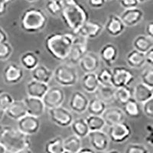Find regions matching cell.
Returning a JSON list of instances; mask_svg holds the SVG:
<instances>
[{
  "label": "cell",
  "mask_w": 153,
  "mask_h": 153,
  "mask_svg": "<svg viewBox=\"0 0 153 153\" xmlns=\"http://www.w3.org/2000/svg\"><path fill=\"white\" fill-rule=\"evenodd\" d=\"M143 110L144 114L149 118L153 117V99L146 101L143 103Z\"/></svg>",
  "instance_id": "obj_44"
},
{
  "label": "cell",
  "mask_w": 153,
  "mask_h": 153,
  "mask_svg": "<svg viewBox=\"0 0 153 153\" xmlns=\"http://www.w3.org/2000/svg\"><path fill=\"white\" fill-rule=\"evenodd\" d=\"M53 78L60 86L72 87L78 81V73L73 65L61 64L53 71Z\"/></svg>",
  "instance_id": "obj_5"
},
{
  "label": "cell",
  "mask_w": 153,
  "mask_h": 153,
  "mask_svg": "<svg viewBox=\"0 0 153 153\" xmlns=\"http://www.w3.org/2000/svg\"><path fill=\"white\" fill-rule=\"evenodd\" d=\"M26 1L28 2H37V1H38V0H26Z\"/></svg>",
  "instance_id": "obj_59"
},
{
  "label": "cell",
  "mask_w": 153,
  "mask_h": 153,
  "mask_svg": "<svg viewBox=\"0 0 153 153\" xmlns=\"http://www.w3.org/2000/svg\"><path fill=\"white\" fill-rule=\"evenodd\" d=\"M119 56V50L115 45L107 43L101 48L99 52L100 61H103L105 65L111 67L116 62Z\"/></svg>",
  "instance_id": "obj_20"
},
{
  "label": "cell",
  "mask_w": 153,
  "mask_h": 153,
  "mask_svg": "<svg viewBox=\"0 0 153 153\" xmlns=\"http://www.w3.org/2000/svg\"><path fill=\"white\" fill-rule=\"evenodd\" d=\"M16 153H33V152H32V151L30 149V148H25V149H23L19 150V151H18Z\"/></svg>",
  "instance_id": "obj_53"
},
{
  "label": "cell",
  "mask_w": 153,
  "mask_h": 153,
  "mask_svg": "<svg viewBox=\"0 0 153 153\" xmlns=\"http://www.w3.org/2000/svg\"><path fill=\"white\" fill-rule=\"evenodd\" d=\"M88 5L92 9H101L105 5L106 0H87Z\"/></svg>",
  "instance_id": "obj_46"
},
{
  "label": "cell",
  "mask_w": 153,
  "mask_h": 153,
  "mask_svg": "<svg viewBox=\"0 0 153 153\" xmlns=\"http://www.w3.org/2000/svg\"><path fill=\"white\" fill-rule=\"evenodd\" d=\"M65 2V5H71V4H74L77 2L76 0H63Z\"/></svg>",
  "instance_id": "obj_54"
},
{
  "label": "cell",
  "mask_w": 153,
  "mask_h": 153,
  "mask_svg": "<svg viewBox=\"0 0 153 153\" xmlns=\"http://www.w3.org/2000/svg\"><path fill=\"white\" fill-rule=\"evenodd\" d=\"M106 108H107L106 103L98 97H95L91 100H89L87 111L88 112L89 114L91 115L102 116Z\"/></svg>",
  "instance_id": "obj_31"
},
{
  "label": "cell",
  "mask_w": 153,
  "mask_h": 153,
  "mask_svg": "<svg viewBox=\"0 0 153 153\" xmlns=\"http://www.w3.org/2000/svg\"><path fill=\"white\" fill-rule=\"evenodd\" d=\"M70 126L73 131L74 135L78 136L80 139L87 137L90 132L85 119L84 118L74 119Z\"/></svg>",
  "instance_id": "obj_29"
},
{
  "label": "cell",
  "mask_w": 153,
  "mask_h": 153,
  "mask_svg": "<svg viewBox=\"0 0 153 153\" xmlns=\"http://www.w3.org/2000/svg\"><path fill=\"white\" fill-rule=\"evenodd\" d=\"M145 59L146 64H148L149 66L152 67L153 65V48L150 49L147 52L145 53Z\"/></svg>",
  "instance_id": "obj_48"
},
{
  "label": "cell",
  "mask_w": 153,
  "mask_h": 153,
  "mask_svg": "<svg viewBox=\"0 0 153 153\" xmlns=\"http://www.w3.org/2000/svg\"><path fill=\"white\" fill-rule=\"evenodd\" d=\"M5 114L12 120L18 121L27 114L25 105L23 100H14L5 111Z\"/></svg>",
  "instance_id": "obj_24"
},
{
  "label": "cell",
  "mask_w": 153,
  "mask_h": 153,
  "mask_svg": "<svg viewBox=\"0 0 153 153\" xmlns=\"http://www.w3.org/2000/svg\"><path fill=\"white\" fill-rule=\"evenodd\" d=\"M63 153H73V152H68V151H65Z\"/></svg>",
  "instance_id": "obj_60"
},
{
  "label": "cell",
  "mask_w": 153,
  "mask_h": 153,
  "mask_svg": "<svg viewBox=\"0 0 153 153\" xmlns=\"http://www.w3.org/2000/svg\"><path fill=\"white\" fill-rule=\"evenodd\" d=\"M20 64L22 68L31 71L39 65V58L33 51H26L20 57Z\"/></svg>",
  "instance_id": "obj_30"
},
{
  "label": "cell",
  "mask_w": 153,
  "mask_h": 153,
  "mask_svg": "<svg viewBox=\"0 0 153 153\" xmlns=\"http://www.w3.org/2000/svg\"><path fill=\"white\" fill-rule=\"evenodd\" d=\"M42 100L46 109L50 110L63 104L65 100V93L58 87H49Z\"/></svg>",
  "instance_id": "obj_10"
},
{
  "label": "cell",
  "mask_w": 153,
  "mask_h": 153,
  "mask_svg": "<svg viewBox=\"0 0 153 153\" xmlns=\"http://www.w3.org/2000/svg\"><path fill=\"white\" fill-rule=\"evenodd\" d=\"M153 88L147 87L143 83L136 84L132 91V97L139 103H144L146 101L153 99Z\"/></svg>",
  "instance_id": "obj_23"
},
{
  "label": "cell",
  "mask_w": 153,
  "mask_h": 153,
  "mask_svg": "<svg viewBox=\"0 0 153 153\" xmlns=\"http://www.w3.org/2000/svg\"><path fill=\"white\" fill-rule=\"evenodd\" d=\"M120 18L126 27H133L143 21L144 12L138 7L125 9L120 16Z\"/></svg>",
  "instance_id": "obj_16"
},
{
  "label": "cell",
  "mask_w": 153,
  "mask_h": 153,
  "mask_svg": "<svg viewBox=\"0 0 153 153\" xmlns=\"http://www.w3.org/2000/svg\"><path fill=\"white\" fill-rule=\"evenodd\" d=\"M76 153H96V152L95 150H94L93 149L87 148V147L83 148V147H82V148Z\"/></svg>",
  "instance_id": "obj_51"
},
{
  "label": "cell",
  "mask_w": 153,
  "mask_h": 153,
  "mask_svg": "<svg viewBox=\"0 0 153 153\" xmlns=\"http://www.w3.org/2000/svg\"><path fill=\"white\" fill-rule=\"evenodd\" d=\"M123 106V111L125 113L126 117L132 119H136L140 117L139 103L136 102L133 97L129 100Z\"/></svg>",
  "instance_id": "obj_33"
},
{
  "label": "cell",
  "mask_w": 153,
  "mask_h": 153,
  "mask_svg": "<svg viewBox=\"0 0 153 153\" xmlns=\"http://www.w3.org/2000/svg\"><path fill=\"white\" fill-rule=\"evenodd\" d=\"M85 120L90 131L103 130V128L106 126V123L102 116L89 114L85 118Z\"/></svg>",
  "instance_id": "obj_36"
},
{
  "label": "cell",
  "mask_w": 153,
  "mask_h": 153,
  "mask_svg": "<svg viewBox=\"0 0 153 153\" xmlns=\"http://www.w3.org/2000/svg\"><path fill=\"white\" fill-rule=\"evenodd\" d=\"M93 149L97 152H105L110 145V139L103 130L90 131L87 135Z\"/></svg>",
  "instance_id": "obj_14"
},
{
  "label": "cell",
  "mask_w": 153,
  "mask_h": 153,
  "mask_svg": "<svg viewBox=\"0 0 153 153\" xmlns=\"http://www.w3.org/2000/svg\"><path fill=\"white\" fill-rule=\"evenodd\" d=\"M64 148L65 151L76 153L82 148L81 139L75 135L68 136L64 139Z\"/></svg>",
  "instance_id": "obj_35"
},
{
  "label": "cell",
  "mask_w": 153,
  "mask_h": 153,
  "mask_svg": "<svg viewBox=\"0 0 153 153\" xmlns=\"http://www.w3.org/2000/svg\"><path fill=\"white\" fill-rule=\"evenodd\" d=\"M60 16L65 26L74 34L88 21L90 16L84 5L76 2L71 5H65Z\"/></svg>",
  "instance_id": "obj_3"
},
{
  "label": "cell",
  "mask_w": 153,
  "mask_h": 153,
  "mask_svg": "<svg viewBox=\"0 0 153 153\" xmlns=\"http://www.w3.org/2000/svg\"><path fill=\"white\" fill-rule=\"evenodd\" d=\"M134 79L133 74L126 67L117 66L112 69V85L114 88L129 87Z\"/></svg>",
  "instance_id": "obj_7"
},
{
  "label": "cell",
  "mask_w": 153,
  "mask_h": 153,
  "mask_svg": "<svg viewBox=\"0 0 153 153\" xmlns=\"http://www.w3.org/2000/svg\"><path fill=\"white\" fill-rule=\"evenodd\" d=\"M150 1V0H138L139 3H145V2H147Z\"/></svg>",
  "instance_id": "obj_57"
},
{
  "label": "cell",
  "mask_w": 153,
  "mask_h": 153,
  "mask_svg": "<svg viewBox=\"0 0 153 153\" xmlns=\"http://www.w3.org/2000/svg\"><path fill=\"white\" fill-rule=\"evenodd\" d=\"M132 97V90L129 87H123L115 88L114 99L123 106L127 101Z\"/></svg>",
  "instance_id": "obj_37"
},
{
  "label": "cell",
  "mask_w": 153,
  "mask_h": 153,
  "mask_svg": "<svg viewBox=\"0 0 153 153\" xmlns=\"http://www.w3.org/2000/svg\"><path fill=\"white\" fill-rule=\"evenodd\" d=\"M24 76V71L20 65L16 63H9L4 68L2 77L5 84L14 85L21 82Z\"/></svg>",
  "instance_id": "obj_12"
},
{
  "label": "cell",
  "mask_w": 153,
  "mask_h": 153,
  "mask_svg": "<svg viewBox=\"0 0 153 153\" xmlns=\"http://www.w3.org/2000/svg\"><path fill=\"white\" fill-rule=\"evenodd\" d=\"M80 69L85 73L97 72L100 67L99 55L93 51H87L78 63Z\"/></svg>",
  "instance_id": "obj_15"
},
{
  "label": "cell",
  "mask_w": 153,
  "mask_h": 153,
  "mask_svg": "<svg viewBox=\"0 0 153 153\" xmlns=\"http://www.w3.org/2000/svg\"><path fill=\"white\" fill-rule=\"evenodd\" d=\"M106 1H108V0H106Z\"/></svg>",
  "instance_id": "obj_62"
},
{
  "label": "cell",
  "mask_w": 153,
  "mask_h": 153,
  "mask_svg": "<svg viewBox=\"0 0 153 153\" xmlns=\"http://www.w3.org/2000/svg\"><path fill=\"white\" fill-rule=\"evenodd\" d=\"M141 83L146 85L150 88H153V68L152 67L149 66L142 72L141 76Z\"/></svg>",
  "instance_id": "obj_40"
},
{
  "label": "cell",
  "mask_w": 153,
  "mask_h": 153,
  "mask_svg": "<svg viewBox=\"0 0 153 153\" xmlns=\"http://www.w3.org/2000/svg\"><path fill=\"white\" fill-rule=\"evenodd\" d=\"M6 152H6L5 149L4 148V146L1 144V143H0V153H6Z\"/></svg>",
  "instance_id": "obj_55"
},
{
  "label": "cell",
  "mask_w": 153,
  "mask_h": 153,
  "mask_svg": "<svg viewBox=\"0 0 153 153\" xmlns=\"http://www.w3.org/2000/svg\"><path fill=\"white\" fill-rule=\"evenodd\" d=\"M31 76L32 80L48 84L53 78V71L44 65H37L31 71Z\"/></svg>",
  "instance_id": "obj_25"
},
{
  "label": "cell",
  "mask_w": 153,
  "mask_h": 153,
  "mask_svg": "<svg viewBox=\"0 0 153 153\" xmlns=\"http://www.w3.org/2000/svg\"><path fill=\"white\" fill-rule=\"evenodd\" d=\"M18 130L27 136L38 133L41 127V121L38 117L26 114L17 121Z\"/></svg>",
  "instance_id": "obj_9"
},
{
  "label": "cell",
  "mask_w": 153,
  "mask_h": 153,
  "mask_svg": "<svg viewBox=\"0 0 153 153\" xmlns=\"http://www.w3.org/2000/svg\"><path fill=\"white\" fill-rule=\"evenodd\" d=\"M48 20L47 15L42 9L30 7L22 12L20 18V26L27 33H38L47 26Z\"/></svg>",
  "instance_id": "obj_4"
},
{
  "label": "cell",
  "mask_w": 153,
  "mask_h": 153,
  "mask_svg": "<svg viewBox=\"0 0 153 153\" xmlns=\"http://www.w3.org/2000/svg\"><path fill=\"white\" fill-rule=\"evenodd\" d=\"M48 88L49 86L48 84L31 80L26 84L25 87L27 97L42 99Z\"/></svg>",
  "instance_id": "obj_22"
},
{
  "label": "cell",
  "mask_w": 153,
  "mask_h": 153,
  "mask_svg": "<svg viewBox=\"0 0 153 153\" xmlns=\"http://www.w3.org/2000/svg\"><path fill=\"white\" fill-rule=\"evenodd\" d=\"M106 153H120V152L119 151H117V150H111V151H109Z\"/></svg>",
  "instance_id": "obj_58"
},
{
  "label": "cell",
  "mask_w": 153,
  "mask_h": 153,
  "mask_svg": "<svg viewBox=\"0 0 153 153\" xmlns=\"http://www.w3.org/2000/svg\"><path fill=\"white\" fill-rule=\"evenodd\" d=\"M5 111L0 109V121H1L2 119H3V117H4V116H5Z\"/></svg>",
  "instance_id": "obj_56"
},
{
  "label": "cell",
  "mask_w": 153,
  "mask_h": 153,
  "mask_svg": "<svg viewBox=\"0 0 153 153\" xmlns=\"http://www.w3.org/2000/svg\"><path fill=\"white\" fill-rule=\"evenodd\" d=\"M126 61L130 68H136V69L141 68L146 65L145 54L133 49L127 54L126 57Z\"/></svg>",
  "instance_id": "obj_28"
},
{
  "label": "cell",
  "mask_w": 153,
  "mask_h": 153,
  "mask_svg": "<svg viewBox=\"0 0 153 153\" xmlns=\"http://www.w3.org/2000/svg\"><path fill=\"white\" fill-rule=\"evenodd\" d=\"M103 27L106 33L111 37H117L122 35L126 28L120 16L115 14H110L108 16L107 21Z\"/></svg>",
  "instance_id": "obj_18"
},
{
  "label": "cell",
  "mask_w": 153,
  "mask_h": 153,
  "mask_svg": "<svg viewBox=\"0 0 153 153\" xmlns=\"http://www.w3.org/2000/svg\"><path fill=\"white\" fill-rule=\"evenodd\" d=\"M100 85L106 87H113L112 85V69L110 68H103L97 74Z\"/></svg>",
  "instance_id": "obj_39"
},
{
  "label": "cell",
  "mask_w": 153,
  "mask_h": 153,
  "mask_svg": "<svg viewBox=\"0 0 153 153\" xmlns=\"http://www.w3.org/2000/svg\"><path fill=\"white\" fill-rule=\"evenodd\" d=\"M146 35L153 38V23L152 22H149L148 24L146 25Z\"/></svg>",
  "instance_id": "obj_49"
},
{
  "label": "cell",
  "mask_w": 153,
  "mask_h": 153,
  "mask_svg": "<svg viewBox=\"0 0 153 153\" xmlns=\"http://www.w3.org/2000/svg\"><path fill=\"white\" fill-rule=\"evenodd\" d=\"M81 87L86 92L94 94L97 91L100 83L97 80V73H85L82 77Z\"/></svg>",
  "instance_id": "obj_26"
},
{
  "label": "cell",
  "mask_w": 153,
  "mask_h": 153,
  "mask_svg": "<svg viewBox=\"0 0 153 153\" xmlns=\"http://www.w3.org/2000/svg\"><path fill=\"white\" fill-rule=\"evenodd\" d=\"M132 45L135 50L145 54L153 48V38L146 35H139L134 39Z\"/></svg>",
  "instance_id": "obj_27"
},
{
  "label": "cell",
  "mask_w": 153,
  "mask_h": 153,
  "mask_svg": "<svg viewBox=\"0 0 153 153\" xmlns=\"http://www.w3.org/2000/svg\"><path fill=\"white\" fill-rule=\"evenodd\" d=\"M125 153H149V151L142 144H129L126 149Z\"/></svg>",
  "instance_id": "obj_43"
},
{
  "label": "cell",
  "mask_w": 153,
  "mask_h": 153,
  "mask_svg": "<svg viewBox=\"0 0 153 153\" xmlns=\"http://www.w3.org/2000/svg\"><path fill=\"white\" fill-rule=\"evenodd\" d=\"M114 92L115 88L113 87H106V86L100 85L98 87L97 91H96L97 97L103 100L104 103H111L113 101H115L114 99Z\"/></svg>",
  "instance_id": "obj_34"
},
{
  "label": "cell",
  "mask_w": 153,
  "mask_h": 153,
  "mask_svg": "<svg viewBox=\"0 0 153 153\" xmlns=\"http://www.w3.org/2000/svg\"><path fill=\"white\" fill-rule=\"evenodd\" d=\"M103 29L104 27L101 23L88 20L74 34L85 38L87 40L94 39L100 36V35L103 32Z\"/></svg>",
  "instance_id": "obj_13"
},
{
  "label": "cell",
  "mask_w": 153,
  "mask_h": 153,
  "mask_svg": "<svg viewBox=\"0 0 153 153\" xmlns=\"http://www.w3.org/2000/svg\"><path fill=\"white\" fill-rule=\"evenodd\" d=\"M75 35L70 33H51L45 39V48L48 53L57 61H66L74 44Z\"/></svg>",
  "instance_id": "obj_1"
},
{
  "label": "cell",
  "mask_w": 153,
  "mask_h": 153,
  "mask_svg": "<svg viewBox=\"0 0 153 153\" xmlns=\"http://www.w3.org/2000/svg\"><path fill=\"white\" fill-rule=\"evenodd\" d=\"M13 0H0V17L3 16L6 12L9 4H10Z\"/></svg>",
  "instance_id": "obj_47"
},
{
  "label": "cell",
  "mask_w": 153,
  "mask_h": 153,
  "mask_svg": "<svg viewBox=\"0 0 153 153\" xmlns=\"http://www.w3.org/2000/svg\"><path fill=\"white\" fill-rule=\"evenodd\" d=\"M2 92H3V91H2V89H0V94H1V93H2Z\"/></svg>",
  "instance_id": "obj_61"
},
{
  "label": "cell",
  "mask_w": 153,
  "mask_h": 153,
  "mask_svg": "<svg viewBox=\"0 0 153 153\" xmlns=\"http://www.w3.org/2000/svg\"><path fill=\"white\" fill-rule=\"evenodd\" d=\"M146 142L148 143L149 145H150L151 146H152V145H153L152 132H148V135H147L146 137Z\"/></svg>",
  "instance_id": "obj_52"
},
{
  "label": "cell",
  "mask_w": 153,
  "mask_h": 153,
  "mask_svg": "<svg viewBox=\"0 0 153 153\" xmlns=\"http://www.w3.org/2000/svg\"><path fill=\"white\" fill-rule=\"evenodd\" d=\"M0 143L9 153H16L31 146L28 136L9 126H0Z\"/></svg>",
  "instance_id": "obj_2"
},
{
  "label": "cell",
  "mask_w": 153,
  "mask_h": 153,
  "mask_svg": "<svg viewBox=\"0 0 153 153\" xmlns=\"http://www.w3.org/2000/svg\"><path fill=\"white\" fill-rule=\"evenodd\" d=\"M14 98L10 94L2 92L0 94V109L4 111L7 110L9 106L14 102Z\"/></svg>",
  "instance_id": "obj_42"
},
{
  "label": "cell",
  "mask_w": 153,
  "mask_h": 153,
  "mask_svg": "<svg viewBox=\"0 0 153 153\" xmlns=\"http://www.w3.org/2000/svg\"><path fill=\"white\" fill-rule=\"evenodd\" d=\"M119 1H120V5L124 9L136 8L139 4L138 0H119Z\"/></svg>",
  "instance_id": "obj_45"
},
{
  "label": "cell",
  "mask_w": 153,
  "mask_h": 153,
  "mask_svg": "<svg viewBox=\"0 0 153 153\" xmlns=\"http://www.w3.org/2000/svg\"><path fill=\"white\" fill-rule=\"evenodd\" d=\"M45 153H63L64 148V139L61 136H56L50 139L45 146Z\"/></svg>",
  "instance_id": "obj_32"
},
{
  "label": "cell",
  "mask_w": 153,
  "mask_h": 153,
  "mask_svg": "<svg viewBox=\"0 0 153 153\" xmlns=\"http://www.w3.org/2000/svg\"><path fill=\"white\" fill-rule=\"evenodd\" d=\"M48 116L53 123L63 128L70 126L74 120L71 112L62 106L48 110Z\"/></svg>",
  "instance_id": "obj_8"
},
{
  "label": "cell",
  "mask_w": 153,
  "mask_h": 153,
  "mask_svg": "<svg viewBox=\"0 0 153 153\" xmlns=\"http://www.w3.org/2000/svg\"><path fill=\"white\" fill-rule=\"evenodd\" d=\"M102 117L104 120L106 126H111L115 124L125 121L126 115L122 109L118 107H111L106 108V110L102 114Z\"/></svg>",
  "instance_id": "obj_21"
},
{
  "label": "cell",
  "mask_w": 153,
  "mask_h": 153,
  "mask_svg": "<svg viewBox=\"0 0 153 153\" xmlns=\"http://www.w3.org/2000/svg\"><path fill=\"white\" fill-rule=\"evenodd\" d=\"M64 6L65 2L63 0H46V10L52 16H60Z\"/></svg>",
  "instance_id": "obj_38"
},
{
  "label": "cell",
  "mask_w": 153,
  "mask_h": 153,
  "mask_svg": "<svg viewBox=\"0 0 153 153\" xmlns=\"http://www.w3.org/2000/svg\"><path fill=\"white\" fill-rule=\"evenodd\" d=\"M12 45L8 42L0 43V61H5L9 59L12 56Z\"/></svg>",
  "instance_id": "obj_41"
},
{
  "label": "cell",
  "mask_w": 153,
  "mask_h": 153,
  "mask_svg": "<svg viewBox=\"0 0 153 153\" xmlns=\"http://www.w3.org/2000/svg\"><path fill=\"white\" fill-rule=\"evenodd\" d=\"M8 38H8V35L5 30L2 27H0V43L8 42Z\"/></svg>",
  "instance_id": "obj_50"
},
{
  "label": "cell",
  "mask_w": 153,
  "mask_h": 153,
  "mask_svg": "<svg viewBox=\"0 0 153 153\" xmlns=\"http://www.w3.org/2000/svg\"><path fill=\"white\" fill-rule=\"evenodd\" d=\"M132 130L130 126L125 121L109 126L107 136L110 141L115 143H123L130 138Z\"/></svg>",
  "instance_id": "obj_6"
},
{
  "label": "cell",
  "mask_w": 153,
  "mask_h": 153,
  "mask_svg": "<svg viewBox=\"0 0 153 153\" xmlns=\"http://www.w3.org/2000/svg\"><path fill=\"white\" fill-rule=\"evenodd\" d=\"M89 99L87 96L80 91H75L71 96L69 107L76 114H82L87 111Z\"/></svg>",
  "instance_id": "obj_17"
},
{
  "label": "cell",
  "mask_w": 153,
  "mask_h": 153,
  "mask_svg": "<svg viewBox=\"0 0 153 153\" xmlns=\"http://www.w3.org/2000/svg\"><path fill=\"white\" fill-rule=\"evenodd\" d=\"M23 101L26 107L27 114L39 118L45 112L46 108L42 99L26 97Z\"/></svg>",
  "instance_id": "obj_19"
},
{
  "label": "cell",
  "mask_w": 153,
  "mask_h": 153,
  "mask_svg": "<svg viewBox=\"0 0 153 153\" xmlns=\"http://www.w3.org/2000/svg\"><path fill=\"white\" fill-rule=\"evenodd\" d=\"M75 42L72 46L66 61H68L70 65H77L83 56L87 52V39L75 35Z\"/></svg>",
  "instance_id": "obj_11"
}]
</instances>
